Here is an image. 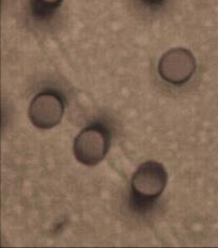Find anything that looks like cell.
Returning <instances> with one entry per match:
<instances>
[{"label":"cell","mask_w":218,"mask_h":248,"mask_svg":"<svg viewBox=\"0 0 218 248\" xmlns=\"http://www.w3.org/2000/svg\"><path fill=\"white\" fill-rule=\"evenodd\" d=\"M64 114V100L54 90H45L36 94L29 107V117L33 125L41 130L57 126Z\"/></svg>","instance_id":"cell-4"},{"label":"cell","mask_w":218,"mask_h":248,"mask_svg":"<svg viewBox=\"0 0 218 248\" xmlns=\"http://www.w3.org/2000/svg\"><path fill=\"white\" fill-rule=\"evenodd\" d=\"M143 1L150 5H158L166 1V0H143Z\"/></svg>","instance_id":"cell-6"},{"label":"cell","mask_w":218,"mask_h":248,"mask_svg":"<svg viewBox=\"0 0 218 248\" xmlns=\"http://www.w3.org/2000/svg\"><path fill=\"white\" fill-rule=\"evenodd\" d=\"M63 0H31L33 15L38 19H46L59 9Z\"/></svg>","instance_id":"cell-5"},{"label":"cell","mask_w":218,"mask_h":248,"mask_svg":"<svg viewBox=\"0 0 218 248\" xmlns=\"http://www.w3.org/2000/svg\"><path fill=\"white\" fill-rule=\"evenodd\" d=\"M110 131L102 124H92L78 133L74 140L75 158L86 166H95L107 155L110 147Z\"/></svg>","instance_id":"cell-2"},{"label":"cell","mask_w":218,"mask_h":248,"mask_svg":"<svg viewBox=\"0 0 218 248\" xmlns=\"http://www.w3.org/2000/svg\"><path fill=\"white\" fill-rule=\"evenodd\" d=\"M160 78L170 85L182 86L190 80L196 71L193 53L185 48H174L161 56L157 67Z\"/></svg>","instance_id":"cell-3"},{"label":"cell","mask_w":218,"mask_h":248,"mask_svg":"<svg viewBox=\"0 0 218 248\" xmlns=\"http://www.w3.org/2000/svg\"><path fill=\"white\" fill-rule=\"evenodd\" d=\"M168 183L167 170L160 163L148 161L140 165L131 180V204L146 209L161 196Z\"/></svg>","instance_id":"cell-1"}]
</instances>
